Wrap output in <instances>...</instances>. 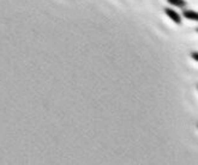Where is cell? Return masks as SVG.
Instances as JSON below:
<instances>
[{"label":"cell","instance_id":"cell-5","mask_svg":"<svg viewBox=\"0 0 198 165\" xmlns=\"http://www.w3.org/2000/svg\"><path fill=\"white\" fill-rule=\"evenodd\" d=\"M197 32H198V27H197Z\"/></svg>","mask_w":198,"mask_h":165},{"label":"cell","instance_id":"cell-4","mask_svg":"<svg viewBox=\"0 0 198 165\" xmlns=\"http://www.w3.org/2000/svg\"><path fill=\"white\" fill-rule=\"evenodd\" d=\"M191 56H192V59H193V60L198 61V53H191Z\"/></svg>","mask_w":198,"mask_h":165},{"label":"cell","instance_id":"cell-3","mask_svg":"<svg viewBox=\"0 0 198 165\" xmlns=\"http://www.w3.org/2000/svg\"><path fill=\"white\" fill-rule=\"evenodd\" d=\"M171 5L173 6H178V7H184L186 5V1L185 0H167Z\"/></svg>","mask_w":198,"mask_h":165},{"label":"cell","instance_id":"cell-1","mask_svg":"<svg viewBox=\"0 0 198 165\" xmlns=\"http://www.w3.org/2000/svg\"><path fill=\"white\" fill-rule=\"evenodd\" d=\"M164 12H166V15H167L174 23H177V24H180V23H181L180 16L173 9H168V7H167V9H164Z\"/></svg>","mask_w":198,"mask_h":165},{"label":"cell","instance_id":"cell-2","mask_svg":"<svg viewBox=\"0 0 198 165\" xmlns=\"http://www.w3.org/2000/svg\"><path fill=\"white\" fill-rule=\"evenodd\" d=\"M184 17L186 19H190V20H196L198 22V13L197 12H195V11H191V10H186V11H184Z\"/></svg>","mask_w":198,"mask_h":165}]
</instances>
